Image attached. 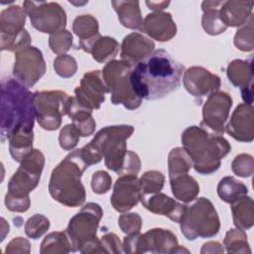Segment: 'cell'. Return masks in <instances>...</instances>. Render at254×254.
<instances>
[{
  "label": "cell",
  "instance_id": "6da1fadb",
  "mask_svg": "<svg viewBox=\"0 0 254 254\" xmlns=\"http://www.w3.org/2000/svg\"><path fill=\"white\" fill-rule=\"evenodd\" d=\"M184 69L168 52L159 49L132 66L130 80L141 99H160L180 86Z\"/></svg>",
  "mask_w": 254,
  "mask_h": 254
},
{
  "label": "cell",
  "instance_id": "7a4b0ae2",
  "mask_svg": "<svg viewBox=\"0 0 254 254\" xmlns=\"http://www.w3.org/2000/svg\"><path fill=\"white\" fill-rule=\"evenodd\" d=\"M33 95L14 78L1 83V141L5 142L18 132H33L36 112Z\"/></svg>",
  "mask_w": 254,
  "mask_h": 254
},
{
  "label": "cell",
  "instance_id": "3957f363",
  "mask_svg": "<svg viewBox=\"0 0 254 254\" xmlns=\"http://www.w3.org/2000/svg\"><path fill=\"white\" fill-rule=\"evenodd\" d=\"M183 148L192 161V167L201 175L216 172L231 150L228 141L221 135L212 134L200 126H190L182 133Z\"/></svg>",
  "mask_w": 254,
  "mask_h": 254
},
{
  "label": "cell",
  "instance_id": "277c9868",
  "mask_svg": "<svg viewBox=\"0 0 254 254\" xmlns=\"http://www.w3.org/2000/svg\"><path fill=\"white\" fill-rule=\"evenodd\" d=\"M134 132L131 125H114L100 129L93 139L80 149L83 160L88 166L104 159L108 170L120 175L126 155V140Z\"/></svg>",
  "mask_w": 254,
  "mask_h": 254
},
{
  "label": "cell",
  "instance_id": "5b68a950",
  "mask_svg": "<svg viewBox=\"0 0 254 254\" xmlns=\"http://www.w3.org/2000/svg\"><path fill=\"white\" fill-rule=\"evenodd\" d=\"M88 167L80 149L70 152L52 172L49 183L52 197L68 207L80 206L86 198L80 179Z\"/></svg>",
  "mask_w": 254,
  "mask_h": 254
},
{
  "label": "cell",
  "instance_id": "8992f818",
  "mask_svg": "<svg viewBox=\"0 0 254 254\" xmlns=\"http://www.w3.org/2000/svg\"><path fill=\"white\" fill-rule=\"evenodd\" d=\"M103 211L95 202H88L70 218L65 233L71 245V252L104 253L96 231Z\"/></svg>",
  "mask_w": 254,
  "mask_h": 254
},
{
  "label": "cell",
  "instance_id": "52a82bcc",
  "mask_svg": "<svg viewBox=\"0 0 254 254\" xmlns=\"http://www.w3.org/2000/svg\"><path fill=\"white\" fill-rule=\"evenodd\" d=\"M180 227L183 235L190 241L196 238L215 236L220 228V221L212 202L205 197H198L186 205Z\"/></svg>",
  "mask_w": 254,
  "mask_h": 254
},
{
  "label": "cell",
  "instance_id": "ba28073f",
  "mask_svg": "<svg viewBox=\"0 0 254 254\" xmlns=\"http://www.w3.org/2000/svg\"><path fill=\"white\" fill-rule=\"evenodd\" d=\"M132 66L123 61L112 60L108 62L101 73L103 80L111 94V102L114 105L122 104L129 110L140 107L142 99L134 91L130 75Z\"/></svg>",
  "mask_w": 254,
  "mask_h": 254
},
{
  "label": "cell",
  "instance_id": "9c48e42d",
  "mask_svg": "<svg viewBox=\"0 0 254 254\" xmlns=\"http://www.w3.org/2000/svg\"><path fill=\"white\" fill-rule=\"evenodd\" d=\"M70 99L71 97L62 90L36 91L33 103L39 125L45 130H57L62 124L63 116L67 115Z\"/></svg>",
  "mask_w": 254,
  "mask_h": 254
},
{
  "label": "cell",
  "instance_id": "30bf717a",
  "mask_svg": "<svg viewBox=\"0 0 254 254\" xmlns=\"http://www.w3.org/2000/svg\"><path fill=\"white\" fill-rule=\"evenodd\" d=\"M45 165V157L38 149H33L21 162L20 167L8 183L5 197L29 198V193L38 186Z\"/></svg>",
  "mask_w": 254,
  "mask_h": 254
},
{
  "label": "cell",
  "instance_id": "8fae6325",
  "mask_svg": "<svg viewBox=\"0 0 254 254\" xmlns=\"http://www.w3.org/2000/svg\"><path fill=\"white\" fill-rule=\"evenodd\" d=\"M26 12L18 5L9 6L2 10L0 15V39L1 50L16 52L17 50L30 46L31 37L24 29Z\"/></svg>",
  "mask_w": 254,
  "mask_h": 254
},
{
  "label": "cell",
  "instance_id": "7c38bea8",
  "mask_svg": "<svg viewBox=\"0 0 254 254\" xmlns=\"http://www.w3.org/2000/svg\"><path fill=\"white\" fill-rule=\"evenodd\" d=\"M23 7L32 26L42 33L52 35L64 30L66 25L65 12L56 2L25 1Z\"/></svg>",
  "mask_w": 254,
  "mask_h": 254
},
{
  "label": "cell",
  "instance_id": "4fadbf2b",
  "mask_svg": "<svg viewBox=\"0 0 254 254\" xmlns=\"http://www.w3.org/2000/svg\"><path fill=\"white\" fill-rule=\"evenodd\" d=\"M46 72L42 52L33 46L23 47L15 52L13 75L27 88L32 87Z\"/></svg>",
  "mask_w": 254,
  "mask_h": 254
},
{
  "label": "cell",
  "instance_id": "5bb4252c",
  "mask_svg": "<svg viewBox=\"0 0 254 254\" xmlns=\"http://www.w3.org/2000/svg\"><path fill=\"white\" fill-rule=\"evenodd\" d=\"M231 106L232 98L227 92L217 90L211 93L202 107V120L199 126L212 134L222 136Z\"/></svg>",
  "mask_w": 254,
  "mask_h": 254
},
{
  "label": "cell",
  "instance_id": "9a60e30c",
  "mask_svg": "<svg viewBox=\"0 0 254 254\" xmlns=\"http://www.w3.org/2000/svg\"><path fill=\"white\" fill-rule=\"evenodd\" d=\"M109 93L100 70L85 72L79 85L74 89L75 100L83 107L93 110L100 108L105 100V94Z\"/></svg>",
  "mask_w": 254,
  "mask_h": 254
},
{
  "label": "cell",
  "instance_id": "2e32d148",
  "mask_svg": "<svg viewBox=\"0 0 254 254\" xmlns=\"http://www.w3.org/2000/svg\"><path fill=\"white\" fill-rule=\"evenodd\" d=\"M190 253L179 245L177 236L169 229L153 228L144 234H138L136 253Z\"/></svg>",
  "mask_w": 254,
  "mask_h": 254
},
{
  "label": "cell",
  "instance_id": "e0dca14e",
  "mask_svg": "<svg viewBox=\"0 0 254 254\" xmlns=\"http://www.w3.org/2000/svg\"><path fill=\"white\" fill-rule=\"evenodd\" d=\"M142 193L137 175H121L115 182L110 202L115 210L124 213L141 200Z\"/></svg>",
  "mask_w": 254,
  "mask_h": 254
},
{
  "label": "cell",
  "instance_id": "ac0fdd59",
  "mask_svg": "<svg viewBox=\"0 0 254 254\" xmlns=\"http://www.w3.org/2000/svg\"><path fill=\"white\" fill-rule=\"evenodd\" d=\"M183 83L194 97L208 96L220 87V77L202 66H191L184 71Z\"/></svg>",
  "mask_w": 254,
  "mask_h": 254
},
{
  "label": "cell",
  "instance_id": "d6986e66",
  "mask_svg": "<svg viewBox=\"0 0 254 254\" xmlns=\"http://www.w3.org/2000/svg\"><path fill=\"white\" fill-rule=\"evenodd\" d=\"M253 105L240 103L234 109L229 122L224 127L232 138L240 142H252L254 138Z\"/></svg>",
  "mask_w": 254,
  "mask_h": 254
},
{
  "label": "cell",
  "instance_id": "ffe728a7",
  "mask_svg": "<svg viewBox=\"0 0 254 254\" xmlns=\"http://www.w3.org/2000/svg\"><path fill=\"white\" fill-rule=\"evenodd\" d=\"M140 31L154 40L167 42L177 34V26L170 13L157 11L145 17Z\"/></svg>",
  "mask_w": 254,
  "mask_h": 254
},
{
  "label": "cell",
  "instance_id": "44dd1931",
  "mask_svg": "<svg viewBox=\"0 0 254 254\" xmlns=\"http://www.w3.org/2000/svg\"><path fill=\"white\" fill-rule=\"evenodd\" d=\"M155 51V44L152 40L140 33L127 35L121 44V61L134 66L139 62L150 56Z\"/></svg>",
  "mask_w": 254,
  "mask_h": 254
},
{
  "label": "cell",
  "instance_id": "7402d4cb",
  "mask_svg": "<svg viewBox=\"0 0 254 254\" xmlns=\"http://www.w3.org/2000/svg\"><path fill=\"white\" fill-rule=\"evenodd\" d=\"M141 202L149 211L155 214L167 216L178 223L181 221L186 210V204L180 203L176 199L160 191L143 195L141 197Z\"/></svg>",
  "mask_w": 254,
  "mask_h": 254
},
{
  "label": "cell",
  "instance_id": "603a6c76",
  "mask_svg": "<svg viewBox=\"0 0 254 254\" xmlns=\"http://www.w3.org/2000/svg\"><path fill=\"white\" fill-rule=\"evenodd\" d=\"M253 1H223L219 17L225 27L243 26L251 17Z\"/></svg>",
  "mask_w": 254,
  "mask_h": 254
},
{
  "label": "cell",
  "instance_id": "cb8c5ba5",
  "mask_svg": "<svg viewBox=\"0 0 254 254\" xmlns=\"http://www.w3.org/2000/svg\"><path fill=\"white\" fill-rule=\"evenodd\" d=\"M79 49L92 55L93 60L98 63H108L112 61L118 54L119 44L111 37H102L100 34L92 40L78 44Z\"/></svg>",
  "mask_w": 254,
  "mask_h": 254
},
{
  "label": "cell",
  "instance_id": "d4e9b609",
  "mask_svg": "<svg viewBox=\"0 0 254 254\" xmlns=\"http://www.w3.org/2000/svg\"><path fill=\"white\" fill-rule=\"evenodd\" d=\"M172 192L175 198L189 203L196 198L199 192V186L194 178L187 174L170 178Z\"/></svg>",
  "mask_w": 254,
  "mask_h": 254
},
{
  "label": "cell",
  "instance_id": "484cf974",
  "mask_svg": "<svg viewBox=\"0 0 254 254\" xmlns=\"http://www.w3.org/2000/svg\"><path fill=\"white\" fill-rule=\"evenodd\" d=\"M111 4L118 15L120 23L132 30H140L142 26V15L138 1H111Z\"/></svg>",
  "mask_w": 254,
  "mask_h": 254
},
{
  "label": "cell",
  "instance_id": "4316f807",
  "mask_svg": "<svg viewBox=\"0 0 254 254\" xmlns=\"http://www.w3.org/2000/svg\"><path fill=\"white\" fill-rule=\"evenodd\" d=\"M233 222L236 228L247 230L254 224V203L250 196L244 195L230 203Z\"/></svg>",
  "mask_w": 254,
  "mask_h": 254
},
{
  "label": "cell",
  "instance_id": "83f0119b",
  "mask_svg": "<svg viewBox=\"0 0 254 254\" xmlns=\"http://www.w3.org/2000/svg\"><path fill=\"white\" fill-rule=\"evenodd\" d=\"M223 1H203L201 9L203 11L201 25L203 30L209 35H219L227 28L219 17V8Z\"/></svg>",
  "mask_w": 254,
  "mask_h": 254
},
{
  "label": "cell",
  "instance_id": "f1b7e54d",
  "mask_svg": "<svg viewBox=\"0 0 254 254\" xmlns=\"http://www.w3.org/2000/svg\"><path fill=\"white\" fill-rule=\"evenodd\" d=\"M226 74L229 81L240 89L253 84L252 57H250L249 61H232L227 66Z\"/></svg>",
  "mask_w": 254,
  "mask_h": 254
},
{
  "label": "cell",
  "instance_id": "f546056e",
  "mask_svg": "<svg viewBox=\"0 0 254 254\" xmlns=\"http://www.w3.org/2000/svg\"><path fill=\"white\" fill-rule=\"evenodd\" d=\"M247 187L234 177L222 178L217 186V194L224 202L231 203L236 199L247 195Z\"/></svg>",
  "mask_w": 254,
  "mask_h": 254
},
{
  "label": "cell",
  "instance_id": "4dcf8cb0",
  "mask_svg": "<svg viewBox=\"0 0 254 254\" xmlns=\"http://www.w3.org/2000/svg\"><path fill=\"white\" fill-rule=\"evenodd\" d=\"M33 132H18L9 138V151L12 158L21 163L33 150Z\"/></svg>",
  "mask_w": 254,
  "mask_h": 254
},
{
  "label": "cell",
  "instance_id": "1f68e13d",
  "mask_svg": "<svg viewBox=\"0 0 254 254\" xmlns=\"http://www.w3.org/2000/svg\"><path fill=\"white\" fill-rule=\"evenodd\" d=\"M72 31L79 39L78 44L86 43L99 35L98 22L91 15L77 16L73 20Z\"/></svg>",
  "mask_w": 254,
  "mask_h": 254
},
{
  "label": "cell",
  "instance_id": "d6a6232c",
  "mask_svg": "<svg viewBox=\"0 0 254 254\" xmlns=\"http://www.w3.org/2000/svg\"><path fill=\"white\" fill-rule=\"evenodd\" d=\"M42 254H62L71 252V245L65 232L57 231L48 234L40 248Z\"/></svg>",
  "mask_w": 254,
  "mask_h": 254
},
{
  "label": "cell",
  "instance_id": "836d02e7",
  "mask_svg": "<svg viewBox=\"0 0 254 254\" xmlns=\"http://www.w3.org/2000/svg\"><path fill=\"white\" fill-rule=\"evenodd\" d=\"M169 178L187 174L192 168V161L188 152L181 147L171 150L168 157Z\"/></svg>",
  "mask_w": 254,
  "mask_h": 254
},
{
  "label": "cell",
  "instance_id": "e575fe53",
  "mask_svg": "<svg viewBox=\"0 0 254 254\" xmlns=\"http://www.w3.org/2000/svg\"><path fill=\"white\" fill-rule=\"evenodd\" d=\"M223 243L228 253H251L247 235L242 229H229L225 234Z\"/></svg>",
  "mask_w": 254,
  "mask_h": 254
},
{
  "label": "cell",
  "instance_id": "d590c367",
  "mask_svg": "<svg viewBox=\"0 0 254 254\" xmlns=\"http://www.w3.org/2000/svg\"><path fill=\"white\" fill-rule=\"evenodd\" d=\"M139 182L142 196L152 194L162 190L165 183V176L158 171H148L143 174Z\"/></svg>",
  "mask_w": 254,
  "mask_h": 254
},
{
  "label": "cell",
  "instance_id": "8d00e7d4",
  "mask_svg": "<svg viewBox=\"0 0 254 254\" xmlns=\"http://www.w3.org/2000/svg\"><path fill=\"white\" fill-rule=\"evenodd\" d=\"M253 14L249 20L237 30L234 36V45L237 49L243 52H251L254 49V37H253Z\"/></svg>",
  "mask_w": 254,
  "mask_h": 254
},
{
  "label": "cell",
  "instance_id": "74e56055",
  "mask_svg": "<svg viewBox=\"0 0 254 254\" xmlns=\"http://www.w3.org/2000/svg\"><path fill=\"white\" fill-rule=\"evenodd\" d=\"M49 45L55 54L59 56L65 55L72 45V35L68 30L65 29L58 31L50 35Z\"/></svg>",
  "mask_w": 254,
  "mask_h": 254
},
{
  "label": "cell",
  "instance_id": "f35d334b",
  "mask_svg": "<svg viewBox=\"0 0 254 254\" xmlns=\"http://www.w3.org/2000/svg\"><path fill=\"white\" fill-rule=\"evenodd\" d=\"M50 227V220L43 214H34L25 223V233L32 239H38Z\"/></svg>",
  "mask_w": 254,
  "mask_h": 254
},
{
  "label": "cell",
  "instance_id": "ab89813d",
  "mask_svg": "<svg viewBox=\"0 0 254 254\" xmlns=\"http://www.w3.org/2000/svg\"><path fill=\"white\" fill-rule=\"evenodd\" d=\"M54 68L58 75L64 78L71 77L77 70L76 61L69 55L58 56L54 61Z\"/></svg>",
  "mask_w": 254,
  "mask_h": 254
},
{
  "label": "cell",
  "instance_id": "60d3db41",
  "mask_svg": "<svg viewBox=\"0 0 254 254\" xmlns=\"http://www.w3.org/2000/svg\"><path fill=\"white\" fill-rule=\"evenodd\" d=\"M232 172L242 178L251 177L254 173V159L249 154L237 155L231 164Z\"/></svg>",
  "mask_w": 254,
  "mask_h": 254
},
{
  "label": "cell",
  "instance_id": "b9f144b4",
  "mask_svg": "<svg viewBox=\"0 0 254 254\" xmlns=\"http://www.w3.org/2000/svg\"><path fill=\"white\" fill-rule=\"evenodd\" d=\"M118 225L120 229L126 233L134 234L138 233L142 227V219L138 213H122L118 218Z\"/></svg>",
  "mask_w": 254,
  "mask_h": 254
},
{
  "label": "cell",
  "instance_id": "7bdbcfd3",
  "mask_svg": "<svg viewBox=\"0 0 254 254\" xmlns=\"http://www.w3.org/2000/svg\"><path fill=\"white\" fill-rule=\"evenodd\" d=\"M79 133L73 124H67L60 132L59 142L60 146L66 151L73 149L79 141Z\"/></svg>",
  "mask_w": 254,
  "mask_h": 254
},
{
  "label": "cell",
  "instance_id": "ee69618b",
  "mask_svg": "<svg viewBox=\"0 0 254 254\" xmlns=\"http://www.w3.org/2000/svg\"><path fill=\"white\" fill-rule=\"evenodd\" d=\"M112 185V178L105 171H97L91 178V189L97 194L106 193Z\"/></svg>",
  "mask_w": 254,
  "mask_h": 254
},
{
  "label": "cell",
  "instance_id": "f6af8a7d",
  "mask_svg": "<svg viewBox=\"0 0 254 254\" xmlns=\"http://www.w3.org/2000/svg\"><path fill=\"white\" fill-rule=\"evenodd\" d=\"M100 242L104 253H122L124 251L123 244H121V241L115 233L108 232L104 234L101 237Z\"/></svg>",
  "mask_w": 254,
  "mask_h": 254
},
{
  "label": "cell",
  "instance_id": "bcb514c9",
  "mask_svg": "<svg viewBox=\"0 0 254 254\" xmlns=\"http://www.w3.org/2000/svg\"><path fill=\"white\" fill-rule=\"evenodd\" d=\"M141 169V161L139 156L132 152L127 151V155L120 172L121 175H137Z\"/></svg>",
  "mask_w": 254,
  "mask_h": 254
},
{
  "label": "cell",
  "instance_id": "7dc6e473",
  "mask_svg": "<svg viewBox=\"0 0 254 254\" xmlns=\"http://www.w3.org/2000/svg\"><path fill=\"white\" fill-rule=\"evenodd\" d=\"M6 253H29L30 242L23 237L14 238L6 247Z\"/></svg>",
  "mask_w": 254,
  "mask_h": 254
},
{
  "label": "cell",
  "instance_id": "c3c4849f",
  "mask_svg": "<svg viewBox=\"0 0 254 254\" xmlns=\"http://www.w3.org/2000/svg\"><path fill=\"white\" fill-rule=\"evenodd\" d=\"M72 124L78 131L80 137H87V136L91 135L94 132L95 126H96V123L92 116L87 119H84V120H81L78 122H74Z\"/></svg>",
  "mask_w": 254,
  "mask_h": 254
},
{
  "label": "cell",
  "instance_id": "681fc988",
  "mask_svg": "<svg viewBox=\"0 0 254 254\" xmlns=\"http://www.w3.org/2000/svg\"><path fill=\"white\" fill-rule=\"evenodd\" d=\"M223 247L219 242L209 241L202 245L200 253H223Z\"/></svg>",
  "mask_w": 254,
  "mask_h": 254
},
{
  "label": "cell",
  "instance_id": "f907efd6",
  "mask_svg": "<svg viewBox=\"0 0 254 254\" xmlns=\"http://www.w3.org/2000/svg\"><path fill=\"white\" fill-rule=\"evenodd\" d=\"M146 5L154 12L163 11L170 5V1H146Z\"/></svg>",
  "mask_w": 254,
  "mask_h": 254
}]
</instances>
